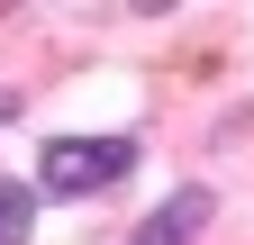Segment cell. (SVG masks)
I'll use <instances>...</instances> for the list:
<instances>
[{
	"instance_id": "6da1fadb",
	"label": "cell",
	"mask_w": 254,
	"mask_h": 245,
	"mask_svg": "<svg viewBox=\"0 0 254 245\" xmlns=\"http://www.w3.org/2000/svg\"><path fill=\"white\" fill-rule=\"evenodd\" d=\"M136 164H145L136 136H46L27 182H37V200H100V191H118Z\"/></svg>"
},
{
	"instance_id": "7a4b0ae2",
	"label": "cell",
	"mask_w": 254,
	"mask_h": 245,
	"mask_svg": "<svg viewBox=\"0 0 254 245\" xmlns=\"http://www.w3.org/2000/svg\"><path fill=\"white\" fill-rule=\"evenodd\" d=\"M209 218H218V191L209 182H182V191H164L136 227H127V245H200Z\"/></svg>"
},
{
	"instance_id": "3957f363",
	"label": "cell",
	"mask_w": 254,
	"mask_h": 245,
	"mask_svg": "<svg viewBox=\"0 0 254 245\" xmlns=\"http://www.w3.org/2000/svg\"><path fill=\"white\" fill-rule=\"evenodd\" d=\"M27 227H37V182L0 173V245H27Z\"/></svg>"
},
{
	"instance_id": "277c9868",
	"label": "cell",
	"mask_w": 254,
	"mask_h": 245,
	"mask_svg": "<svg viewBox=\"0 0 254 245\" xmlns=\"http://www.w3.org/2000/svg\"><path fill=\"white\" fill-rule=\"evenodd\" d=\"M9 118H18V91H0V127H9Z\"/></svg>"
}]
</instances>
